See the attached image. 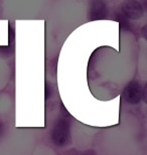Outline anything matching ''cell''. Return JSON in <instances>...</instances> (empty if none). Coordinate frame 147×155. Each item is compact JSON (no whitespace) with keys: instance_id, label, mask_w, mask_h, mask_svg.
Wrapping results in <instances>:
<instances>
[{"instance_id":"1","label":"cell","mask_w":147,"mask_h":155,"mask_svg":"<svg viewBox=\"0 0 147 155\" xmlns=\"http://www.w3.org/2000/svg\"><path fill=\"white\" fill-rule=\"evenodd\" d=\"M52 141L57 146H64L70 141V122L65 119L58 120L52 130Z\"/></svg>"},{"instance_id":"2","label":"cell","mask_w":147,"mask_h":155,"mask_svg":"<svg viewBox=\"0 0 147 155\" xmlns=\"http://www.w3.org/2000/svg\"><path fill=\"white\" fill-rule=\"evenodd\" d=\"M143 90L141 85L136 82L132 81L126 86V88L123 91V97L129 104H138L142 99Z\"/></svg>"},{"instance_id":"3","label":"cell","mask_w":147,"mask_h":155,"mask_svg":"<svg viewBox=\"0 0 147 155\" xmlns=\"http://www.w3.org/2000/svg\"><path fill=\"white\" fill-rule=\"evenodd\" d=\"M122 11L131 19H138L143 15V8L136 0H126L122 5Z\"/></svg>"},{"instance_id":"4","label":"cell","mask_w":147,"mask_h":155,"mask_svg":"<svg viewBox=\"0 0 147 155\" xmlns=\"http://www.w3.org/2000/svg\"><path fill=\"white\" fill-rule=\"evenodd\" d=\"M106 4L102 0H95L92 6V10H91V14H92V19H99V18L105 17L107 14V9H106Z\"/></svg>"},{"instance_id":"5","label":"cell","mask_w":147,"mask_h":155,"mask_svg":"<svg viewBox=\"0 0 147 155\" xmlns=\"http://www.w3.org/2000/svg\"><path fill=\"white\" fill-rule=\"evenodd\" d=\"M81 155H85V154H81Z\"/></svg>"}]
</instances>
